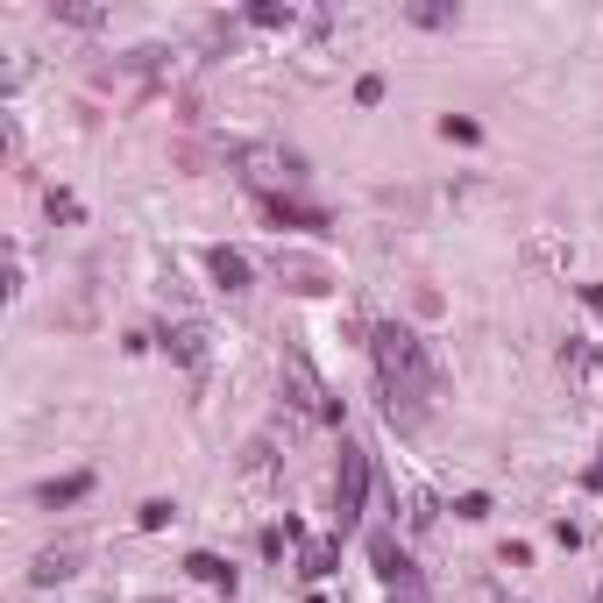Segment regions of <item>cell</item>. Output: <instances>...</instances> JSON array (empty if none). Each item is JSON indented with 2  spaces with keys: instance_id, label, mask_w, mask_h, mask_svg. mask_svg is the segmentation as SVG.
<instances>
[{
  "instance_id": "2",
  "label": "cell",
  "mask_w": 603,
  "mask_h": 603,
  "mask_svg": "<svg viewBox=\"0 0 603 603\" xmlns=\"http://www.w3.org/2000/svg\"><path fill=\"white\" fill-rule=\"evenodd\" d=\"M235 164H242V178L263 185V192L306 178V157H298V149H277V142H249V149H235Z\"/></svg>"
},
{
  "instance_id": "12",
  "label": "cell",
  "mask_w": 603,
  "mask_h": 603,
  "mask_svg": "<svg viewBox=\"0 0 603 603\" xmlns=\"http://www.w3.org/2000/svg\"><path fill=\"white\" fill-rule=\"evenodd\" d=\"M412 22H426V29H440V22H455V8H405Z\"/></svg>"
},
{
  "instance_id": "8",
  "label": "cell",
  "mask_w": 603,
  "mask_h": 603,
  "mask_svg": "<svg viewBox=\"0 0 603 603\" xmlns=\"http://www.w3.org/2000/svg\"><path fill=\"white\" fill-rule=\"evenodd\" d=\"M213 277L228 284V291H249V263H242L235 249H213Z\"/></svg>"
},
{
  "instance_id": "9",
  "label": "cell",
  "mask_w": 603,
  "mask_h": 603,
  "mask_svg": "<svg viewBox=\"0 0 603 603\" xmlns=\"http://www.w3.org/2000/svg\"><path fill=\"white\" fill-rule=\"evenodd\" d=\"M185 568H192L199 582H213V589H220V582H228V589H235V568H228V561H220V554H192Z\"/></svg>"
},
{
  "instance_id": "7",
  "label": "cell",
  "mask_w": 603,
  "mask_h": 603,
  "mask_svg": "<svg viewBox=\"0 0 603 603\" xmlns=\"http://www.w3.org/2000/svg\"><path fill=\"white\" fill-rule=\"evenodd\" d=\"M164 348H171V355H178L185 369H199V362H206V327H178V334H171Z\"/></svg>"
},
{
  "instance_id": "3",
  "label": "cell",
  "mask_w": 603,
  "mask_h": 603,
  "mask_svg": "<svg viewBox=\"0 0 603 603\" xmlns=\"http://www.w3.org/2000/svg\"><path fill=\"white\" fill-rule=\"evenodd\" d=\"M362 497H369V455H362V447H341V476H334L341 525H355V518H362Z\"/></svg>"
},
{
  "instance_id": "13",
  "label": "cell",
  "mask_w": 603,
  "mask_h": 603,
  "mask_svg": "<svg viewBox=\"0 0 603 603\" xmlns=\"http://www.w3.org/2000/svg\"><path fill=\"white\" fill-rule=\"evenodd\" d=\"M249 22H256V29H284V22H291V8H256Z\"/></svg>"
},
{
  "instance_id": "6",
  "label": "cell",
  "mask_w": 603,
  "mask_h": 603,
  "mask_svg": "<svg viewBox=\"0 0 603 603\" xmlns=\"http://www.w3.org/2000/svg\"><path fill=\"white\" fill-rule=\"evenodd\" d=\"M369 561H376V575H384V582H405V554H398V540H391V533H376V540H369Z\"/></svg>"
},
{
  "instance_id": "11",
  "label": "cell",
  "mask_w": 603,
  "mask_h": 603,
  "mask_svg": "<svg viewBox=\"0 0 603 603\" xmlns=\"http://www.w3.org/2000/svg\"><path fill=\"white\" fill-rule=\"evenodd\" d=\"M277 270H284L298 291H320V270H313V263H277Z\"/></svg>"
},
{
  "instance_id": "4",
  "label": "cell",
  "mask_w": 603,
  "mask_h": 603,
  "mask_svg": "<svg viewBox=\"0 0 603 603\" xmlns=\"http://www.w3.org/2000/svg\"><path fill=\"white\" fill-rule=\"evenodd\" d=\"M71 568H79V547H43V554H36V568H29V582H36V589H50V582H64Z\"/></svg>"
},
{
  "instance_id": "1",
  "label": "cell",
  "mask_w": 603,
  "mask_h": 603,
  "mask_svg": "<svg viewBox=\"0 0 603 603\" xmlns=\"http://www.w3.org/2000/svg\"><path fill=\"white\" fill-rule=\"evenodd\" d=\"M376 384H384V412L398 419V426H419L426 412H433V398H440V362H433V348L412 334V327H376Z\"/></svg>"
},
{
  "instance_id": "5",
  "label": "cell",
  "mask_w": 603,
  "mask_h": 603,
  "mask_svg": "<svg viewBox=\"0 0 603 603\" xmlns=\"http://www.w3.org/2000/svg\"><path fill=\"white\" fill-rule=\"evenodd\" d=\"M93 490V476H64V483H36V504L43 511H57V504H79Z\"/></svg>"
},
{
  "instance_id": "10",
  "label": "cell",
  "mask_w": 603,
  "mask_h": 603,
  "mask_svg": "<svg viewBox=\"0 0 603 603\" xmlns=\"http://www.w3.org/2000/svg\"><path fill=\"white\" fill-rule=\"evenodd\" d=\"M306 575H334V540H313L306 547Z\"/></svg>"
}]
</instances>
